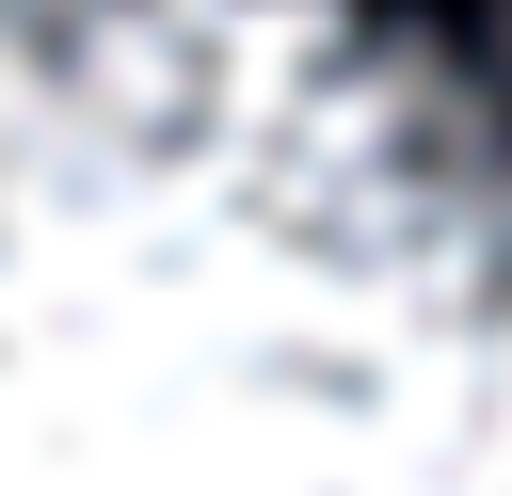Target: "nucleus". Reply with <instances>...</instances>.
Masks as SVG:
<instances>
[{
	"mask_svg": "<svg viewBox=\"0 0 512 496\" xmlns=\"http://www.w3.org/2000/svg\"><path fill=\"white\" fill-rule=\"evenodd\" d=\"M0 496H512V48L0 0Z\"/></svg>",
	"mask_w": 512,
	"mask_h": 496,
	"instance_id": "obj_1",
	"label": "nucleus"
}]
</instances>
